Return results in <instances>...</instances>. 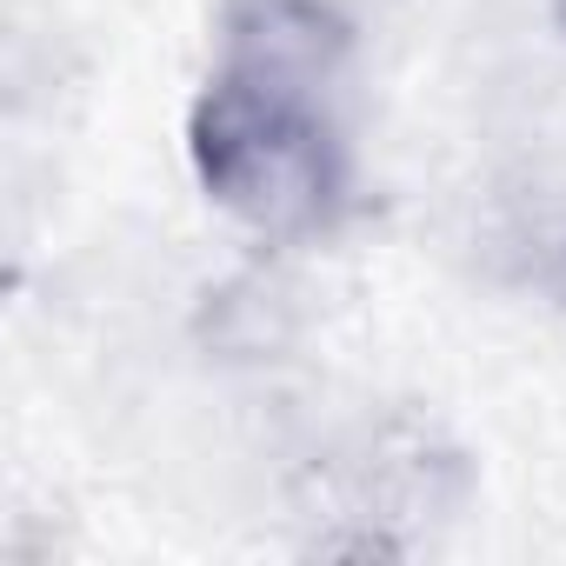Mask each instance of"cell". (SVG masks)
I'll return each instance as SVG.
<instances>
[{
    "label": "cell",
    "instance_id": "7a4b0ae2",
    "mask_svg": "<svg viewBox=\"0 0 566 566\" xmlns=\"http://www.w3.org/2000/svg\"><path fill=\"white\" fill-rule=\"evenodd\" d=\"M354 54V28L334 0H227L220 8V67L253 81L327 94Z\"/></svg>",
    "mask_w": 566,
    "mask_h": 566
},
{
    "label": "cell",
    "instance_id": "277c9868",
    "mask_svg": "<svg viewBox=\"0 0 566 566\" xmlns=\"http://www.w3.org/2000/svg\"><path fill=\"white\" fill-rule=\"evenodd\" d=\"M559 301H566V253H559Z\"/></svg>",
    "mask_w": 566,
    "mask_h": 566
},
{
    "label": "cell",
    "instance_id": "3957f363",
    "mask_svg": "<svg viewBox=\"0 0 566 566\" xmlns=\"http://www.w3.org/2000/svg\"><path fill=\"white\" fill-rule=\"evenodd\" d=\"M553 21H559V28H566V0H553Z\"/></svg>",
    "mask_w": 566,
    "mask_h": 566
},
{
    "label": "cell",
    "instance_id": "6da1fadb",
    "mask_svg": "<svg viewBox=\"0 0 566 566\" xmlns=\"http://www.w3.org/2000/svg\"><path fill=\"white\" fill-rule=\"evenodd\" d=\"M187 160L200 193L260 240L327 233L347 207V147L321 94L213 67L187 114Z\"/></svg>",
    "mask_w": 566,
    "mask_h": 566
}]
</instances>
